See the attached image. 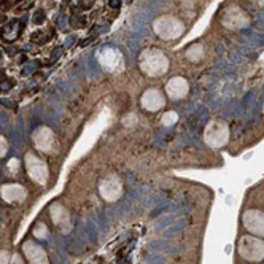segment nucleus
<instances>
[{
    "mask_svg": "<svg viewBox=\"0 0 264 264\" xmlns=\"http://www.w3.org/2000/svg\"><path fill=\"white\" fill-rule=\"evenodd\" d=\"M45 21V11L43 10H37L35 15H33V23L35 24H43Z\"/></svg>",
    "mask_w": 264,
    "mask_h": 264,
    "instance_id": "nucleus-1",
    "label": "nucleus"
},
{
    "mask_svg": "<svg viewBox=\"0 0 264 264\" xmlns=\"http://www.w3.org/2000/svg\"><path fill=\"white\" fill-rule=\"evenodd\" d=\"M11 86H13V83L5 81V80L0 83V89H2V91H8V89H11Z\"/></svg>",
    "mask_w": 264,
    "mask_h": 264,
    "instance_id": "nucleus-2",
    "label": "nucleus"
},
{
    "mask_svg": "<svg viewBox=\"0 0 264 264\" xmlns=\"http://www.w3.org/2000/svg\"><path fill=\"white\" fill-rule=\"evenodd\" d=\"M108 5L112 6V8H118V6L121 5V0H110V2H108Z\"/></svg>",
    "mask_w": 264,
    "mask_h": 264,
    "instance_id": "nucleus-3",
    "label": "nucleus"
}]
</instances>
